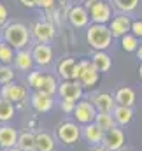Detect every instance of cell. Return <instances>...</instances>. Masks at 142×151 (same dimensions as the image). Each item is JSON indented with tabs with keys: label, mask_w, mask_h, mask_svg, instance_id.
Instances as JSON below:
<instances>
[{
	"label": "cell",
	"mask_w": 142,
	"mask_h": 151,
	"mask_svg": "<svg viewBox=\"0 0 142 151\" xmlns=\"http://www.w3.org/2000/svg\"><path fill=\"white\" fill-rule=\"evenodd\" d=\"M88 100L95 106L97 113H112V109L116 107L114 97H112V93H109V91H98V93H93Z\"/></svg>",
	"instance_id": "cell-13"
},
{
	"label": "cell",
	"mask_w": 142,
	"mask_h": 151,
	"mask_svg": "<svg viewBox=\"0 0 142 151\" xmlns=\"http://www.w3.org/2000/svg\"><path fill=\"white\" fill-rule=\"evenodd\" d=\"M93 123H95L102 132H107V130H110V128H114V127H116L114 118H112V114H110V113H97Z\"/></svg>",
	"instance_id": "cell-27"
},
{
	"label": "cell",
	"mask_w": 142,
	"mask_h": 151,
	"mask_svg": "<svg viewBox=\"0 0 142 151\" xmlns=\"http://www.w3.org/2000/svg\"><path fill=\"white\" fill-rule=\"evenodd\" d=\"M40 74L42 72H39V70H32V72H28V86L30 88H37V83H39V79H40Z\"/></svg>",
	"instance_id": "cell-34"
},
{
	"label": "cell",
	"mask_w": 142,
	"mask_h": 151,
	"mask_svg": "<svg viewBox=\"0 0 142 151\" xmlns=\"http://www.w3.org/2000/svg\"><path fill=\"white\" fill-rule=\"evenodd\" d=\"M58 76L63 81H77L79 76V62L72 56H67L63 60H60L58 63Z\"/></svg>",
	"instance_id": "cell-14"
},
{
	"label": "cell",
	"mask_w": 142,
	"mask_h": 151,
	"mask_svg": "<svg viewBox=\"0 0 142 151\" xmlns=\"http://www.w3.org/2000/svg\"><path fill=\"white\" fill-rule=\"evenodd\" d=\"M112 118L116 127H126L133 119V107H125V106H116L112 109Z\"/></svg>",
	"instance_id": "cell-23"
},
{
	"label": "cell",
	"mask_w": 142,
	"mask_h": 151,
	"mask_svg": "<svg viewBox=\"0 0 142 151\" xmlns=\"http://www.w3.org/2000/svg\"><path fill=\"white\" fill-rule=\"evenodd\" d=\"M95 116H97V109L95 106L90 102V100H79L75 102V109L72 113V118L77 125H88V123H93L95 121Z\"/></svg>",
	"instance_id": "cell-6"
},
{
	"label": "cell",
	"mask_w": 142,
	"mask_h": 151,
	"mask_svg": "<svg viewBox=\"0 0 142 151\" xmlns=\"http://www.w3.org/2000/svg\"><path fill=\"white\" fill-rule=\"evenodd\" d=\"M0 97L9 100L11 104L18 106V107H23L27 102H28V91L25 86L18 84V83H9V84H4L0 88Z\"/></svg>",
	"instance_id": "cell-4"
},
{
	"label": "cell",
	"mask_w": 142,
	"mask_h": 151,
	"mask_svg": "<svg viewBox=\"0 0 142 151\" xmlns=\"http://www.w3.org/2000/svg\"><path fill=\"white\" fill-rule=\"evenodd\" d=\"M125 142H126V135H125L123 128L114 127V128H110V130L104 132L102 146L107 148L109 151H119L121 148H125Z\"/></svg>",
	"instance_id": "cell-8"
},
{
	"label": "cell",
	"mask_w": 142,
	"mask_h": 151,
	"mask_svg": "<svg viewBox=\"0 0 142 151\" xmlns=\"http://www.w3.org/2000/svg\"><path fill=\"white\" fill-rule=\"evenodd\" d=\"M58 95L62 100L79 102L82 99V86L79 81H62L58 83Z\"/></svg>",
	"instance_id": "cell-10"
},
{
	"label": "cell",
	"mask_w": 142,
	"mask_h": 151,
	"mask_svg": "<svg viewBox=\"0 0 142 151\" xmlns=\"http://www.w3.org/2000/svg\"><path fill=\"white\" fill-rule=\"evenodd\" d=\"M55 2L56 0H35V7H40L44 11H49L55 7Z\"/></svg>",
	"instance_id": "cell-35"
},
{
	"label": "cell",
	"mask_w": 142,
	"mask_h": 151,
	"mask_svg": "<svg viewBox=\"0 0 142 151\" xmlns=\"http://www.w3.org/2000/svg\"><path fill=\"white\" fill-rule=\"evenodd\" d=\"M141 44H142V39H141Z\"/></svg>",
	"instance_id": "cell-44"
},
{
	"label": "cell",
	"mask_w": 142,
	"mask_h": 151,
	"mask_svg": "<svg viewBox=\"0 0 142 151\" xmlns=\"http://www.w3.org/2000/svg\"><path fill=\"white\" fill-rule=\"evenodd\" d=\"M32 37L35 39L37 42L40 44H49L53 39H55V34H56V28L51 21H37L35 25L32 27L30 30Z\"/></svg>",
	"instance_id": "cell-9"
},
{
	"label": "cell",
	"mask_w": 142,
	"mask_h": 151,
	"mask_svg": "<svg viewBox=\"0 0 142 151\" xmlns=\"http://www.w3.org/2000/svg\"><path fill=\"white\" fill-rule=\"evenodd\" d=\"M14 116H16V106L0 97V125L11 123L14 119Z\"/></svg>",
	"instance_id": "cell-26"
},
{
	"label": "cell",
	"mask_w": 142,
	"mask_h": 151,
	"mask_svg": "<svg viewBox=\"0 0 142 151\" xmlns=\"http://www.w3.org/2000/svg\"><path fill=\"white\" fill-rule=\"evenodd\" d=\"M139 44H141V40L135 37V35H132V34H126V35L121 37V47L126 53H135L137 47H139Z\"/></svg>",
	"instance_id": "cell-29"
},
{
	"label": "cell",
	"mask_w": 142,
	"mask_h": 151,
	"mask_svg": "<svg viewBox=\"0 0 142 151\" xmlns=\"http://www.w3.org/2000/svg\"><path fill=\"white\" fill-rule=\"evenodd\" d=\"M21 2V5H25V7H35V0H19Z\"/></svg>",
	"instance_id": "cell-37"
},
{
	"label": "cell",
	"mask_w": 142,
	"mask_h": 151,
	"mask_svg": "<svg viewBox=\"0 0 142 151\" xmlns=\"http://www.w3.org/2000/svg\"><path fill=\"white\" fill-rule=\"evenodd\" d=\"M12 63H14V69L19 70V72H32L34 65H35L30 49H19V51H16Z\"/></svg>",
	"instance_id": "cell-19"
},
{
	"label": "cell",
	"mask_w": 142,
	"mask_h": 151,
	"mask_svg": "<svg viewBox=\"0 0 142 151\" xmlns=\"http://www.w3.org/2000/svg\"><path fill=\"white\" fill-rule=\"evenodd\" d=\"M4 151H21V150H19V148H16V146H14V148H9V150H4Z\"/></svg>",
	"instance_id": "cell-40"
},
{
	"label": "cell",
	"mask_w": 142,
	"mask_h": 151,
	"mask_svg": "<svg viewBox=\"0 0 142 151\" xmlns=\"http://www.w3.org/2000/svg\"><path fill=\"white\" fill-rule=\"evenodd\" d=\"M130 34H132V35H135V37L141 40V39H142V19H135V21H132Z\"/></svg>",
	"instance_id": "cell-32"
},
{
	"label": "cell",
	"mask_w": 142,
	"mask_h": 151,
	"mask_svg": "<svg viewBox=\"0 0 142 151\" xmlns=\"http://www.w3.org/2000/svg\"><path fill=\"white\" fill-rule=\"evenodd\" d=\"M14 49L5 44L4 40H0V65H11L14 62Z\"/></svg>",
	"instance_id": "cell-28"
},
{
	"label": "cell",
	"mask_w": 142,
	"mask_h": 151,
	"mask_svg": "<svg viewBox=\"0 0 142 151\" xmlns=\"http://www.w3.org/2000/svg\"><path fill=\"white\" fill-rule=\"evenodd\" d=\"M90 62L93 63V67L98 72H109L110 67H112V58L107 55L105 51H93Z\"/></svg>",
	"instance_id": "cell-24"
},
{
	"label": "cell",
	"mask_w": 142,
	"mask_h": 151,
	"mask_svg": "<svg viewBox=\"0 0 142 151\" xmlns=\"http://www.w3.org/2000/svg\"><path fill=\"white\" fill-rule=\"evenodd\" d=\"M86 42L93 51H105L112 44V34L107 25H97L91 23L86 28Z\"/></svg>",
	"instance_id": "cell-2"
},
{
	"label": "cell",
	"mask_w": 142,
	"mask_h": 151,
	"mask_svg": "<svg viewBox=\"0 0 142 151\" xmlns=\"http://www.w3.org/2000/svg\"><path fill=\"white\" fill-rule=\"evenodd\" d=\"M114 5H116V9H119L123 14H128V12H132V11L137 9L139 0H114Z\"/></svg>",
	"instance_id": "cell-30"
},
{
	"label": "cell",
	"mask_w": 142,
	"mask_h": 151,
	"mask_svg": "<svg viewBox=\"0 0 142 151\" xmlns=\"http://www.w3.org/2000/svg\"><path fill=\"white\" fill-rule=\"evenodd\" d=\"M90 2H97V0H90Z\"/></svg>",
	"instance_id": "cell-43"
},
{
	"label": "cell",
	"mask_w": 142,
	"mask_h": 151,
	"mask_svg": "<svg viewBox=\"0 0 142 151\" xmlns=\"http://www.w3.org/2000/svg\"><path fill=\"white\" fill-rule=\"evenodd\" d=\"M30 106H32L34 111H37L40 114H46L55 107V99L51 95H46V93H40V91H34L30 95Z\"/></svg>",
	"instance_id": "cell-15"
},
{
	"label": "cell",
	"mask_w": 142,
	"mask_h": 151,
	"mask_svg": "<svg viewBox=\"0 0 142 151\" xmlns=\"http://www.w3.org/2000/svg\"><path fill=\"white\" fill-rule=\"evenodd\" d=\"M119 151H133V150H128V148H121Z\"/></svg>",
	"instance_id": "cell-42"
},
{
	"label": "cell",
	"mask_w": 142,
	"mask_h": 151,
	"mask_svg": "<svg viewBox=\"0 0 142 151\" xmlns=\"http://www.w3.org/2000/svg\"><path fill=\"white\" fill-rule=\"evenodd\" d=\"M30 53H32L34 63L39 65V67H47L53 62V47L49 44L37 42V44H34V47L30 49Z\"/></svg>",
	"instance_id": "cell-12"
},
{
	"label": "cell",
	"mask_w": 142,
	"mask_h": 151,
	"mask_svg": "<svg viewBox=\"0 0 142 151\" xmlns=\"http://www.w3.org/2000/svg\"><path fill=\"white\" fill-rule=\"evenodd\" d=\"M79 84L82 86V90H91L98 84L100 81V72L93 67V63L90 60H81L79 62V76H77Z\"/></svg>",
	"instance_id": "cell-5"
},
{
	"label": "cell",
	"mask_w": 142,
	"mask_h": 151,
	"mask_svg": "<svg viewBox=\"0 0 142 151\" xmlns=\"http://www.w3.org/2000/svg\"><path fill=\"white\" fill-rule=\"evenodd\" d=\"M67 18H69V21H70V25L75 27V28H88V25H90V21H91L88 9L82 7V5H74L72 9H69Z\"/></svg>",
	"instance_id": "cell-16"
},
{
	"label": "cell",
	"mask_w": 142,
	"mask_h": 151,
	"mask_svg": "<svg viewBox=\"0 0 142 151\" xmlns=\"http://www.w3.org/2000/svg\"><path fill=\"white\" fill-rule=\"evenodd\" d=\"M34 91H40V93H46V95L55 97V95L58 93V81H56V77L51 76V74L42 72L39 83H37V88L34 90Z\"/></svg>",
	"instance_id": "cell-20"
},
{
	"label": "cell",
	"mask_w": 142,
	"mask_h": 151,
	"mask_svg": "<svg viewBox=\"0 0 142 151\" xmlns=\"http://www.w3.org/2000/svg\"><path fill=\"white\" fill-rule=\"evenodd\" d=\"M91 151H109V150H107V148H104V146L100 144V146H93V148H91Z\"/></svg>",
	"instance_id": "cell-39"
},
{
	"label": "cell",
	"mask_w": 142,
	"mask_h": 151,
	"mask_svg": "<svg viewBox=\"0 0 142 151\" xmlns=\"http://www.w3.org/2000/svg\"><path fill=\"white\" fill-rule=\"evenodd\" d=\"M60 109L65 114H72L74 109H75V102H72V100H60Z\"/></svg>",
	"instance_id": "cell-33"
},
{
	"label": "cell",
	"mask_w": 142,
	"mask_h": 151,
	"mask_svg": "<svg viewBox=\"0 0 142 151\" xmlns=\"http://www.w3.org/2000/svg\"><path fill=\"white\" fill-rule=\"evenodd\" d=\"M56 150V139L44 130L35 132V151H55Z\"/></svg>",
	"instance_id": "cell-22"
},
{
	"label": "cell",
	"mask_w": 142,
	"mask_h": 151,
	"mask_svg": "<svg viewBox=\"0 0 142 151\" xmlns=\"http://www.w3.org/2000/svg\"><path fill=\"white\" fill-rule=\"evenodd\" d=\"M18 135H19V132L12 125H9V123L0 125V148L2 150L14 148L18 144Z\"/></svg>",
	"instance_id": "cell-18"
},
{
	"label": "cell",
	"mask_w": 142,
	"mask_h": 151,
	"mask_svg": "<svg viewBox=\"0 0 142 151\" xmlns=\"http://www.w3.org/2000/svg\"><path fill=\"white\" fill-rule=\"evenodd\" d=\"M139 76H141V81H142V63H141V67H139Z\"/></svg>",
	"instance_id": "cell-41"
},
{
	"label": "cell",
	"mask_w": 142,
	"mask_h": 151,
	"mask_svg": "<svg viewBox=\"0 0 142 151\" xmlns=\"http://www.w3.org/2000/svg\"><path fill=\"white\" fill-rule=\"evenodd\" d=\"M56 139L63 146H74L81 141V125H77L74 119L62 121L56 128Z\"/></svg>",
	"instance_id": "cell-3"
},
{
	"label": "cell",
	"mask_w": 142,
	"mask_h": 151,
	"mask_svg": "<svg viewBox=\"0 0 142 151\" xmlns=\"http://www.w3.org/2000/svg\"><path fill=\"white\" fill-rule=\"evenodd\" d=\"M32 40V34L27 25L23 23H9L4 27V42L9 44L14 51L27 49Z\"/></svg>",
	"instance_id": "cell-1"
},
{
	"label": "cell",
	"mask_w": 142,
	"mask_h": 151,
	"mask_svg": "<svg viewBox=\"0 0 142 151\" xmlns=\"http://www.w3.org/2000/svg\"><path fill=\"white\" fill-rule=\"evenodd\" d=\"M0 88H2V86H0Z\"/></svg>",
	"instance_id": "cell-45"
},
{
	"label": "cell",
	"mask_w": 142,
	"mask_h": 151,
	"mask_svg": "<svg viewBox=\"0 0 142 151\" xmlns=\"http://www.w3.org/2000/svg\"><path fill=\"white\" fill-rule=\"evenodd\" d=\"M109 30H110V34H112V39L114 37H123V35H126V34H130V28H132V18L128 16V14H123V12H119V14H116L110 21H109Z\"/></svg>",
	"instance_id": "cell-11"
},
{
	"label": "cell",
	"mask_w": 142,
	"mask_h": 151,
	"mask_svg": "<svg viewBox=\"0 0 142 151\" xmlns=\"http://www.w3.org/2000/svg\"><path fill=\"white\" fill-rule=\"evenodd\" d=\"M16 148H19L21 151H35V132L32 130L19 132Z\"/></svg>",
	"instance_id": "cell-25"
},
{
	"label": "cell",
	"mask_w": 142,
	"mask_h": 151,
	"mask_svg": "<svg viewBox=\"0 0 142 151\" xmlns=\"http://www.w3.org/2000/svg\"><path fill=\"white\" fill-rule=\"evenodd\" d=\"M135 55H137V60H139V62L142 63V44H139V47H137Z\"/></svg>",
	"instance_id": "cell-38"
},
{
	"label": "cell",
	"mask_w": 142,
	"mask_h": 151,
	"mask_svg": "<svg viewBox=\"0 0 142 151\" xmlns=\"http://www.w3.org/2000/svg\"><path fill=\"white\" fill-rule=\"evenodd\" d=\"M14 76H16V72H14V69L11 65H0V86L12 83Z\"/></svg>",
	"instance_id": "cell-31"
},
{
	"label": "cell",
	"mask_w": 142,
	"mask_h": 151,
	"mask_svg": "<svg viewBox=\"0 0 142 151\" xmlns=\"http://www.w3.org/2000/svg\"><path fill=\"white\" fill-rule=\"evenodd\" d=\"M90 12V19L97 25H107L112 19V7L105 0H97L91 4V7L88 9Z\"/></svg>",
	"instance_id": "cell-7"
},
{
	"label": "cell",
	"mask_w": 142,
	"mask_h": 151,
	"mask_svg": "<svg viewBox=\"0 0 142 151\" xmlns=\"http://www.w3.org/2000/svg\"><path fill=\"white\" fill-rule=\"evenodd\" d=\"M81 137L93 148V146H100L104 141V132L95 125V123H88L81 127Z\"/></svg>",
	"instance_id": "cell-17"
},
{
	"label": "cell",
	"mask_w": 142,
	"mask_h": 151,
	"mask_svg": "<svg viewBox=\"0 0 142 151\" xmlns=\"http://www.w3.org/2000/svg\"><path fill=\"white\" fill-rule=\"evenodd\" d=\"M114 102L116 106H125V107H133L135 100H137V95L135 91L130 88V86H121L114 91Z\"/></svg>",
	"instance_id": "cell-21"
},
{
	"label": "cell",
	"mask_w": 142,
	"mask_h": 151,
	"mask_svg": "<svg viewBox=\"0 0 142 151\" xmlns=\"http://www.w3.org/2000/svg\"><path fill=\"white\" fill-rule=\"evenodd\" d=\"M7 18H9V11H7V7L0 2V27H5Z\"/></svg>",
	"instance_id": "cell-36"
}]
</instances>
